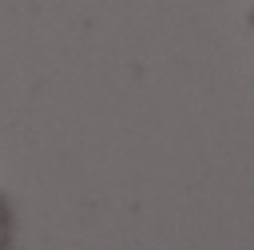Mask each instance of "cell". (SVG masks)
<instances>
[{"label": "cell", "instance_id": "1", "mask_svg": "<svg viewBox=\"0 0 254 250\" xmlns=\"http://www.w3.org/2000/svg\"><path fill=\"white\" fill-rule=\"evenodd\" d=\"M250 24H254V16H250Z\"/></svg>", "mask_w": 254, "mask_h": 250}]
</instances>
